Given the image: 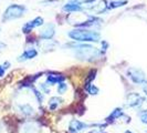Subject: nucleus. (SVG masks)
Masks as SVG:
<instances>
[{"instance_id":"nucleus-1","label":"nucleus","mask_w":147,"mask_h":133,"mask_svg":"<svg viewBox=\"0 0 147 133\" xmlns=\"http://www.w3.org/2000/svg\"><path fill=\"white\" fill-rule=\"evenodd\" d=\"M72 50L74 51V56L78 59L85 61H94L97 58H100V56L102 54V52L98 49L90 44H76L72 47Z\"/></svg>"},{"instance_id":"nucleus-2","label":"nucleus","mask_w":147,"mask_h":133,"mask_svg":"<svg viewBox=\"0 0 147 133\" xmlns=\"http://www.w3.org/2000/svg\"><path fill=\"white\" fill-rule=\"evenodd\" d=\"M69 37L75 41L81 42H98L101 40V35L97 31L85 29H75L69 32Z\"/></svg>"},{"instance_id":"nucleus-3","label":"nucleus","mask_w":147,"mask_h":133,"mask_svg":"<svg viewBox=\"0 0 147 133\" xmlns=\"http://www.w3.org/2000/svg\"><path fill=\"white\" fill-rule=\"evenodd\" d=\"M26 12V7L24 6H20V5H11L5 10L3 15H2V21L7 22L15 20V19H19Z\"/></svg>"},{"instance_id":"nucleus-4","label":"nucleus","mask_w":147,"mask_h":133,"mask_svg":"<svg viewBox=\"0 0 147 133\" xmlns=\"http://www.w3.org/2000/svg\"><path fill=\"white\" fill-rule=\"evenodd\" d=\"M103 124H88L85 122H82L80 120H71L69 123V132L70 133H81L86 129L94 128V126H102Z\"/></svg>"},{"instance_id":"nucleus-5","label":"nucleus","mask_w":147,"mask_h":133,"mask_svg":"<svg viewBox=\"0 0 147 133\" xmlns=\"http://www.w3.org/2000/svg\"><path fill=\"white\" fill-rule=\"evenodd\" d=\"M127 77L135 84H144V82L146 81V77H145L144 71L142 69L135 68V66H131L127 69Z\"/></svg>"},{"instance_id":"nucleus-6","label":"nucleus","mask_w":147,"mask_h":133,"mask_svg":"<svg viewBox=\"0 0 147 133\" xmlns=\"http://www.w3.org/2000/svg\"><path fill=\"white\" fill-rule=\"evenodd\" d=\"M121 119H124L126 123H129L131 122V117L126 115L121 108H116V109H114V110L111 112L109 117H106L105 120H106L107 123H114V122H116L117 120H121Z\"/></svg>"},{"instance_id":"nucleus-7","label":"nucleus","mask_w":147,"mask_h":133,"mask_svg":"<svg viewBox=\"0 0 147 133\" xmlns=\"http://www.w3.org/2000/svg\"><path fill=\"white\" fill-rule=\"evenodd\" d=\"M144 99L145 98L138 94V93H135V92L128 93L126 96V105L129 107V108H138Z\"/></svg>"},{"instance_id":"nucleus-8","label":"nucleus","mask_w":147,"mask_h":133,"mask_svg":"<svg viewBox=\"0 0 147 133\" xmlns=\"http://www.w3.org/2000/svg\"><path fill=\"white\" fill-rule=\"evenodd\" d=\"M42 24H43V18H41V17H37V18H34L33 20L27 22V23L23 26L22 31H23L24 33H29V32L32 31V29L38 28V27H40V26H42Z\"/></svg>"},{"instance_id":"nucleus-9","label":"nucleus","mask_w":147,"mask_h":133,"mask_svg":"<svg viewBox=\"0 0 147 133\" xmlns=\"http://www.w3.org/2000/svg\"><path fill=\"white\" fill-rule=\"evenodd\" d=\"M45 80L49 86H53V84H57L60 82L64 81L65 80V77L61 73H57V72H50L45 75Z\"/></svg>"},{"instance_id":"nucleus-10","label":"nucleus","mask_w":147,"mask_h":133,"mask_svg":"<svg viewBox=\"0 0 147 133\" xmlns=\"http://www.w3.org/2000/svg\"><path fill=\"white\" fill-rule=\"evenodd\" d=\"M63 10L66 12H79L83 10V6H82V2L79 0H72L70 2H67L64 5Z\"/></svg>"},{"instance_id":"nucleus-11","label":"nucleus","mask_w":147,"mask_h":133,"mask_svg":"<svg viewBox=\"0 0 147 133\" xmlns=\"http://www.w3.org/2000/svg\"><path fill=\"white\" fill-rule=\"evenodd\" d=\"M38 45L40 49H42V51L47 52L50 50H54L55 47L58 45V42L54 40H51V39H42L41 41L38 42Z\"/></svg>"},{"instance_id":"nucleus-12","label":"nucleus","mask_w":147,"mask_h":133,"mask_svg":"<svg viewBox=\"0 0 147 133\" xmlns=\"http://www.w3.org/2000/svg\"><path fill=\"white\" fill-rule=\"evenodd\" d=\"M55 35V28L53 23H48L44 26V28L40 32V37L42 39H52Z\"/></svg>"},{"instance_id":"nucleus-13","label":"nucleus","mask_w":147,"mask_h":133,"mask_svg":"<svg viewBox=\"0 0 147 133\" xmlns=\"http://www.w3.org/2000/svg\"><path fill=\"white\" fill-rule=\"evenodd\" d=\"M37 56H38L37 49H34V48H28V49H26V50L19 56L18 61H19V62H22V61L31 60V59H33V58H36Z\"/></svg>"},{"instance_id":"nucleus-14","label":"nucleus","mask_w":147,"mask_h":133,"mask_svg":"<svg viewBox=\"0 0 147 133\" xmlns=\"http://www.w3.org/2000/svg\"><path fill=\"white\" fill-rule=\"evenodd\" d=\"M18 111L21 113L22 115L24 117H34L36 112H34V109L30 105L29 103H23V104H19L18 105Z\"/></svg>"},{"instance_id":"nucleus-15","label":"nucleus","mask_w":147,"mask_h":133,"mask_svg":"<svg viewBox=\"0 0 147 133\" xmlns=\"http://www.w3.org/2000/svg\"><path fill=\"white\" fill-rule=\"evenodd\" d=\"M22 133H39L40 128L37 126L36 122H26L22 126Z\"/></svg>"},{"instance_id":"nucleus-16","label":"nucleus","mask_w":147,"mask_h":133,"mask_svg":"<svg viewBox=\"0 0 147 133\" xmlns=\"http://www.w3.org/2000/svg\"><path fill=\"white\" fill-rule=\"evenodd\" d=\"M63 102V99H61L59 96H52L51 99L49 100V103H48V107L51 111L57 110L59 108V105Z\"/></svg>"},{"instance_id":"nucleus-17","label":"nucleus","mask_w":147,"mask_h":133,"mask_svg":"<svg viewBox=\"0 0 147 133\" xmlns=\"http://www.w3.org/2000/svg\"><path fill=\"white\" fill-rule=\"evenodd\" d=\"M85 90L91 96H97L98 92H100V89L97 88L96 86H94V84H92V83H86L85 84Z\"/></svg>"},{"instance_id":"nucleus-18","label":"nucleus","mask_w":147,"mask_h":133,"mask_svg":"<svg viewBox=\"0 0 147 133\" xmlns=\"http://www.w3.org/2000/svg\"><path fill=\"white\" fill-rule=\"evenodd\" d=\"M127 3L126 0H115V1H111L110 5H109V8L110 9H115V8H119L125 6Z\"/></svg>"},{"instance_id":"nucleus-19","label":"nucleus","mask_w":147,"mask_h":133,"mask_svg":"<svg viewBox=\"0 0 147 133\" xmlns=\"http://www.w3.org/2000/svg\"><path fill=\"white\" fill-rule=\"evenodd\" d=\"M10 66H11V64H10V62H9V61H6V62H3V63H1V64H0V78L5 75L6 71L10 68Z\"/></svg>"},{"instance_id":"nucleus-20","label":"nucleus","mask_w":147,"mask_h":133,"mask_svg":"<svg viewBox=\"0 0 147 133\" xmlns=\"http://www.w3.org/2000/svg\"><path fill=\"white\" fill-rule=\"evenodd\" d=\"M59 86H58V93L59 94H63V93H65V91L67 90V84H66L64 81L60 82L58 83Z\"/></svg>"},{"instance_id":"nucleus-21","label":"nucleus","mask_w":147,"mask_h":133,"mask_svg":"<svg viewBox=\"0 0 147 133\" xmlns=\"http://www.w3.org/2000/svg\"><path fill=\"white\" fill-rule=\"evenodd\" d=\"M95 78H96V70H91V72L88 73V77L86 78V82H85V84H86V83H91V82L93 81Z\"/></svg>"},{"instance_id":"nucleus-22","label":"nucleus","mask_w":147,"mask_h":133,"mask_svg":"<svg viewBox=\"0 0 147 133\" xmlns=\"http://www.w3.org/2000/svg\"><path fill=\"white\" fill-rule=\"evenodd\" d=\"M40 90H41L43 93H50V92H51V89L49 88V84H48L47 82L40 84Z\"/></svg>"},{"instance_id":"nucleus-23","label":"nucleus","mask_w":147,"mask_h":133,"mask_svg":"<svg viewBox=\"0 0 147 133\" xmlns=\"http://www.w3.org/2000/svg\"><path fill=\"white\" fill-rule=\"evenodd\" d=\"M33 92H34V96H36V98H37L38 102L40 104H42V101H43V96L41 94V92L39 91V90H37V89H33Z\"/></svg>"},{"instance_id":"nucleus-24","label":"nucleus","mask_w":147,"mask_h":133,"mask_svg":"<svg viewBox=\"0 0 147 133\" xmlns=\"http://www.w3.org/2000/svg\"><path fill=\"white\" fill-rule=\"evenodd\" d=\"M140 121H142V123H144V124H147V111L145 112H140Z\"/></svg>"},{"instance_id":"nucleus-25","label":"nucleus","mask_w":147,"mask_h":133,"mask_svg":"<svg viewBox=\"0 0 147 133\" xmlns=\"http://www.w3.org/2000/svg\"><path fill=\"white\" fill-rule=\"evenodd\" d=\"M104 128L105 126H98V129H94V130L90 131L88 133H104Z\"/></svg>"},{"instance_id":"nucleus-26","label":"nucleus","mask_w":147,"mask_h":133,"mask_svg":"<svg viewBox=\"0 0 147 133\" xmlns=\"http://www.w3.org/2000/svg\"><path fill=\"white\" fill-rule=\"evenodd\" d=\"M143 90H144V92L146 93V96H147V80L144 82V87H143Z\"/></svg>"},{"instance_id":"nucleus-27","label":"nucleus","mask_w":147,"mask_h":133,"mask_svg":"<svg viewBox=\"0 0 147 133\" xmlns=\"http://www.w3.org/2000/svg\"><path fill=\"white\" fill-rule=\"evenodd\" d=\"M124 133H133V132H131V131H125Z\"/></svg>"},{"instance_id":"nucleus-28","label":"nucleus","mask_w":147,"mask_h":133,"mask_svg":"<svg viewBox=\"0 0 147 133\" xmlns=\"http://www.w3.org/2000/svg\"><path fill=\"white\" fill-rule=\"evenodd\" d=\"M146 133H147V131H146Z\"/></svg>"}]
</instances>
